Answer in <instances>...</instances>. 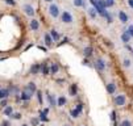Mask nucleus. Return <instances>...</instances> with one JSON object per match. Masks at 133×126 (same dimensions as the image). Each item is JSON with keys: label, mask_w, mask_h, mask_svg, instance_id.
<instances>
[{"label": "nucleus", "mask_w": 133, "mask_h": 126, "mask_svg": "<svg viewBox=\"0 0 133 126\" xmlns=\"http://www.w3.org/2000/svg\"><path fill=\"white\" fill-rule=\"evenodd\" d=\"M49 13L53 16V17H58V14H59V8H58V5H50V8H49Z\"/></svg>", "instance_id": "nucleus-1"}, {"label": "nucleus", "mask_w": 133, "mask_h": 126, "mask_svg": "<svg viewBox=\"0 0 133 126\" xmlns=\"http://www.w3.org/2000/svg\"><path fill=\"white\" fill-rule=\"evenodd\" d=\"M24 92H26L28 95H33L34 92H36V84L34 83H29V84H26V88H25V91Z\"/></svg>", "instance_id": "nucleus-2"}, {"label": "nucleus", "mask_w": 133, "mask_h": 126, "mask_svg": "<svg viewBox=\"0 0 133 126\" xmlns=\"http://www.w3.org/2000/svg\"><path fill=\"white\" fill-rule=\"evenodd\" d=\"M115 104H116L117 106L124 105V104H125V96H124V95H119V96H116V97H115Z\"/></svg>", "instance_id": "nucleus-3"}, {"label": "nucleus", "mask_w": 133, "mask_h": 126, "mask_svg": "<svg viewBox=\"0 0 133 126\" xmlns=\"http://www.w3.org/2000/svg\"><path fill=\"white\" fill-rule=\"evenodd\" d=\"M62 21L63 23H71L72 21V16L69 13V12H63V14H62Z\"/></svg>", "instance_id": "nucleus-4"}, {"label": "nucleus", "mask_w": 133, "mask_h": 126, "mask_svg": "<svg viewBox=\"0 0 133 126\" xmlns=\"http://www.w3.org/2000/svg\"><path fill=\"white\" fill-rule=\"evenodd\" d=\"M95 67H96L99 71H103L104 67H105V64H104V62H103L102 59H98L96 62H95Z\"/></svg>", "instance_id": "nucleus-5"}, {"label": "nucleus", "mask_w": 133, "mask_h": 126, "mask_svg": "<svg viewBox=\"0 0 133 126\" xmlns=\"http://www.w3.org/2000/svg\"><path fill=\"white\" fill-rule=\"evenodd\" d=\"M24 11H25V13L29 14V16H33V14H34V9H33L30 5H24Z\"/></svg>", "instance_id": "nucleus-6"}, {"label": "nucleus", "mask_w": 133, "mask_h": 126, "mask_svg": "<svg viewBox=\"0 0 133 126\" xmlns=\"http://www.w3.org/2000/svg\"><path fill=\"white\" fill-rule=\"evenodd\" d=\"M38 71H40V64H33L32 68H30V74L32 75H36Z\"/></svg>", "instance_id": "nucleus-7"}, {"label": "nucleus", "mask_w": 133, "mask_h": 126, "mask_svg": "<svg viewBox=\"0 0 133 126\" xmlns=\"http://www.w3.org/2000/svg\"><path fill=\"white\" fill-rule=\"evenodd\" d=\"M119 19H120V21H121V23H124V24H125V23L128 21V16H127L124 12H120V13H119Z\"/></svg>", "instance_id": "nucleus-8"}, {"label": "nucleus", "mask_w": 133, "mask_h": 126, "mask_svg": "<svg viewBox=\"0 0 133 126\" xmlns=\"http://www.w3.org/2000/svg\"><path fill=\"white\" fill-rule=\"evenodd\" d=\"M107 91H108L109 93H113V92H115V91H116L115 84H113V83H109V84L107 85Z\"/></svg>", "instance_id": "nucleus-9"}, {"label": "nucleus", "mask_w": 133, "mask_h": 126, "mask_svg": "<svg viewBox=\"0 0 133 126\" xmlns=\"http://www.w3.org/2000/svg\"><path fill=\"white\" fill-rule=\"evenodd\" d=\"M9 95V92H8V89H5V88H3V89H0V99H5L7 96Z\"/></svg>", "instance_id": "nucleus-10"}, {"label": "nucleus", "mask_w": 133, "mask_h": 126, "mask_svg": "<svg viewBox=\"0 0 133 126\" xmlns=\"http://www.w3.org/2000/svg\"><path fill=\"white\" fill-rule=\"evenodd\" d=\"M38 26H40V24H38V21H37V20H32L30 21V28L33 30H37V29H38Z\"/></svg>", "instance_id": "nucleus-11"}, {"label": "nucleus", "mask_w": 133, "mask_h": 126, "mask_svg": "<svg viewBox=\"0 0 133 126\" xmlns=\"http://www.w3.org/2000/svg\"><path fill=\"white\" fill-rule=\"evenodd\" d=\"M129 38H130V37H129V34H128L127 32L121 34V40H123V42H129Z\"/></svg>", "instance_id": "nucleus-12"}, {"label": "nucleus", "mask_w": 133, "mask_h": 126, "mask_svg": "<svg viewBox=\"0 0 133 126\" xmlns=\"http://www.w3.org/2000/svg\"><path fill=\"white\" fill-rule=\"evenodd\" d=\"M70 92H71V96H75V95H77V84H72V85H71Z\"/></svg>", "instance_id": "nucleus-13"}, {"label": "nucleus", "mask_w": 133, "mask_h": 126, "mask_svg": "<svg viewBox=\"0 0 133 126\" xmlns=\"http://www.w3.org/2000/svg\"><path fill=\"white\" fill-rule=\"evenodd\" d=\"M91 54H92V49H91V47H86V49H84V55H86V57H90Z\"/></svg>", "instance_id": "nucleus-14"}, {"label": "nucleus", "mask_w": 133, "mask_h": 126, "mask_svg": "<svg viewBox=\"0 0 133 126\" xmlns=\"http://www.w3.org/2000/svg\"><path fill=\"white\" fill-rule=\"evenodd\" d=\"M4 114H5V116H11V114H12V108H11V106H7L5 109H4Z\"/></svg>", "instance_id": "nucleus-15"}, {"label": "nucleus", "mask_w": 133, "mask_h": 126, "mask_svg": "<svg viewBox=\"0 0 133 126\" xmlns=\"http://www.w3.org/2000/svg\"><path fill=\"white\" fill-rule=\"evenodd\" d=\"M84 4L83 0H74V5H77V7H82Z\"/></svg>", "instance_id": "nucleus-16"}, {"label": "nucleus", "mask_w": 133, "mask_h": 126, "mask_svg": "<svg viewBox=\"0 0 133 126\" xmlns=\"http://www.w3.org/2000/svg\"><path fill=\"white\" fill-rule=\"evenodd\" d=\"M49 71H50L49 67H48L46 64H44V66H42V74H44V75H48V74H49Z\"/></svg>", "instance_id": "nucleus-17"}, {"label": "nucleus", "mask_w": 133, "mask_h": 126, "mask_svg": "<svg viewBox=\"0 0 133 126\" xmlns=\"http://www.w3.org/2000/svg\"><path fill=\"white\" fill-rule=\"evenodd\" d=\"M50 37H51L53 40H58L59 35H58V33H57L55 30H51V35H50Z\"/></svg>", "instance_id": "nucleus-18"}, {"label": "nucleus", "mask_w": 133, "mask_h": 126, "mask_svg": "<svg viewBox=\"0 0 133 126\" xmlns=\"http://www.w3.org/2000/svg\"><path fill=\"white\" fill-rule=\"evenodd\" d=\"M9 117H12V118H16V120H20V118H21V114H20V113H12Z\"/></svg>", "instance_id": "nucleus-19"}, {"label": "nucleus", "mask_w": 133, "mask_h": 126, "mask_svg": "<svg viewBox=\"0 0 133 126\" xmlns=\"http://www.w3.org/2000/svg\"><path fill=\"white\" fill-rule=\"evenodd\" d=\"M65 102H66V99H65V97H59V99H58V105H59V106L65 105Z\"/></svg>", "instance_id": "nucleus-20"}, {"label": "nucleus", "mask_w": 133, "mask_h": 126, "mask_svg": "<svg viewBox=\"0 0 133 126\" xmlns=\"http://www.w3.org/2000/svg\"><path fill=\"white\" fill-rule=\"evenodd\" d=\"M45 42H46V45H50V43H51V37H50L49 34L45 35Z\"/></svg>", "instance_id": "nucleus-21"}, {"label": "nucleus", "mask_w": 133, "mask_h": 126, "mask_svg": "<svg viewBox=\"0 0 133 126\" xmlns=\"http://www.w3.org/2000/svg\"><path fill=\"white\" fill-rule=\"evenodd\" d=\"M127 33L129 34V37H133V25H130V26L128 28V30H127Z\"/></svg>", "instance_id": "nucleus-22"}, {"label": "nucleus", "mask_w": 133, "mask_h": 126, "mask_svg": "<svg viewBox=\"0 0 133 126\" xmlns=\"http://www.w3.org/2000/svg\"><path fill=\"white\" fill-rule=\"evenodd\" d=\"M104 5H105V7H112V5H113V0H105Z\"/></svg>", "instance_id": "nucleus-23"}, {"label": "nucleus", "mask_w": 133, "mask_h": 126, "mask_svg": "<svg viewBox=\"0 0 133 126\" xmlns=\"http://www.w3.org/2000/svg\"><path fill=\"white\" fill-rule=\"evenodd\" d=\"M30 97H32L30 95H28L26 92H23V96H21V99H23V100H29Z\"/></svg>", "instance_id": "nucleus-24"}, {"label": "nucleus", "mask_w": 133, "mask_h": 126, "mask_svg": "<svg viewBox=\"0 0 133 126\" xmlns=\"http://www.w3.org/2000/svg\"><path fill=\"white\" fill-rule=\"evenodd\" d=\"M120 126H132V123H130V121H128V120H124L123 122H121V125Z\"/></svg>", "instance_id": "nucleus-25"}, {"label": "nucleus", "mask_w": 133, "mask_h": 126, "mask_svg": "<svg viewBox=\"0 0 133 126\" xmlns=\"http://www.w3.org/2000/svg\"><path fill=\"white\" fill-rule=\"evenodd\" d=\"M57 71H58V66H57L55 63H53V66H51V72H53V74H55Z\"/></svg>", "instance_id": "nucleus-26"}, {"label": "nucleus", "mask_w": 133, "mask_h": 126, "mask_svg": "<svg viewBox=\"0 0 133 126\" xmlns=\"http://www.w3.org/2000/svg\"><path fill=\"white\" fill-rule=\"evenodd\" d=\"M71 116H72L74 118H77V117L79 116V112H78L77 109H75V110H71Z\"/></svg>", "instance_id": "nucleus-27"}, {"label": "nucleus", "mask_w": 133, "mask_h": 126, "mask_svg": "<svg viewBox=\"0 0 133 126\" xmlns=\"http://www.w3.org/2000/svg\"><path fill=\"white\" fill-rule=\"evenodd\" d=\"M88 13L91 14V17H95V16H96V13H95V9H94V8H90V9H88Z\"/></svg>", "instance_id": "nucleus-28"}, {"label": "nucleus", "mask_w": 133, "mask_h": 126, "mask_svg": "<svg viewBox=\"0 0 133 126\" xmlns=\"http://www.w3.org/2000/svg\"><path fill=\"white\" fill-rule=\"evenodd\" d=\"M48 97H49V100H50V105H53V106H54V105H55V102H54V99H53V96H51V95H49Z\"/></svg>", "instance_id": "nucleus-29"}, {"label": "nucleus", "mask_w": 133, "mask_h": 126, "mask_svg": "<svg viewBox=\"0 0 133 126\" xmlns=\"http://www.w3.org/2000/svg\"><path fill=\"white\" fill-rule=\"evenodd\" d=\"M124 66H125V67H129V66H130V61H129V59H125V61H124Z\"/></svg>", "instance_id": "nucleus-30"}, {"label": "nucleus", "mask_w": 133, "mask_h": 126, "mask_svg": "<svg viewBox=\"0 0 133 126\" xmlns=\"http://www.w3.org/2000/svg\"><path fill=\"white\" fill-rule=\"evenodd\" d=\"M37 96H38V101H40V104H42V97H41V92H40V91L37 92Z\"/></svg>", "instance_id": "nucleus-31"}, {"label": "nucleus", "mask_w": 133, "mask_h": 126, "mask_svg": "<svg viewBox=\"0 0 133 126\" xmlns=\"http://www.w3.org/2000/svg\"><path fill=\"white\" fill-rule=\"evenodd\" d=\"M82 109H83V106H82V104H78V106H77V110L81 113L82 112Z\"/></svg>", "instance_id": "nucleus-32"}, {"label": "nucleus", "mask_w": 133, "mask_h": 126, "mask_svg": "<svg viewBox=\"0 0 133 126\" xmlns=\"http://www.w3.org/2000/svg\"><path fill=\"white\" fill-rule=\"evenodd\" d=\"M41 120H42V121H46V120H48V118L45 117V113H44V112L41 113Z\"/></svg>", "instance_id": "nucleus-33"}, {"label": "nucleus", "mask_w": 133, "mask_h": 126, "mask_svg": "<svg viewBox=\"0 0 133 126\" xmlns=\"http://www.w3.org/2000/svg\"><path fill=\"white\" fill-rule=\"evenodd\" d=\"M5 2H7L8 4H11V5H13V4H15V2H13V0H5Z\"/></svg>", "instance_id": "nucleus-34"}, {"label": "nucleus", "mask_w": 133, "mask_h": 126, "mask_svg": "<svg viewBox=\"0 0 133 126\" xmlns=\"http://www.w3.org/2000/svg\"><path fill=\"white\" fill-rule=\"evenodd\" d=\"M3 126H11V123H9L8 121H4V122H3Z\"/></svg>", "instance_id": "nucleus-35"}, {"label": "nucleus", "mask_w": 133, "mask_h": 126, "mask_svg": "<svg viewBox=\"0 0 133 126\" xmlns=\"http://www.w3.org/2000/svg\"><path fill=\"white\" fill-rule=\"evenodd\" d=\"M128 4H129V7L133 8V0H128Z\"/></svg>", "instance_id": "nucleus-36"}, {"label": "nucleus", "mask_w": 133, "mask_h": 126, "mask_svg": "<svg viewBox=\"0 0 133 126\" xmlns=\"http://www.w3.org/2000/svg\"><path fill=\"white\" fill-rule=\"evenodd\" d=\"M32 123H33V125H37V123H38V121H37L36 118H33V120H32Z\"/></svg>", "instance_id": "nucleus-37"}, {"label": "nucleus", "mask_w": 133, "mask_h": 126, "mask_svg": "<svg viewBox=\"0 0 133 126\" xmlns=\"http://www.w3.org/2000/svg\"><path fill=\"white\" fill-rule=\"evenodd\" d=\"M7 105V100H4V101H2V106H5Z\"/></svg>", "instance_id": "nucleus-38"}, {"label": "nucleus", "mask_w": 133, "mask_h": 126, "mask_svg": "<svg viewBox=\"0 0 133 126\" xmlns=\"http://www.w3.org/2000/svg\"><path fill=\"white\" fill-rule=\"evenodd\" d=\"M46 2H53V0H46Z\"/></svg>", "instance_id": "nucleus-39"}, {"label": "nucleus", "mask_w": 133, "mask_h": 126, "mask_svg": "<svg viewBox=\"0 0 133 126\" xmlns=\"http://www.w3.org/2000/svg\"><path fill=\"white\" fill-rule=\"evenodd\" d=\"M23 126H28V125H23Z\"/></svg>", "instance_id": "nucleus-40"}]
</instances>
